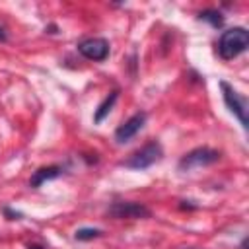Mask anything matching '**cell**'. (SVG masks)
I'll return each mask as SVG.
<instances>
[{
  "label": "cell",
  "mask_w": 249,
  "mask_h": 249,
  "mask_svg": "<svg viewBox=\"0 0 249 249\" xmlns=\"http://www.w3.org/2000/svg\"><path fill=\"white\" fill-rule=\"evenodd\" d=\"M144 123H146V113H144V111L134 113L130 119H126V121L115 130V140H117L119 144L128 142V140H130V138L144 126Z\"/></svg>",
  "instance_id": "52a82bcc"
},
{
  "label": "cell",
  "mask_w": 249,
  "mask_h": 249,
  "mask_svg": "<svg viewBox=\"0 0 249 249\" xmlns=\"http://www.w3.org/2000/svg\"><path fill=\"white\" fill-rule=\"evenodd\" d=\"M27 249H45V247H43V245H37V243H35V245H29Z\"/></svg>",
  "instance_id": "5bb4252c"
},
{
  "label": "cell",
  "mask_w": 249,
  "mask_h": 249,
  "mask_svg": "<svg viewBox=\"0 0 249 249\" xmlns=\"http://www.w3.org/2000/svg\"><path fill=\"white\" fill-rule=\"evenodd\" d=\"M249 47V33L245 27H231L222 33L218 41V54L224 60H231L239 56Z\"/></svg>",
  "instance_id": "6da1fadb"
},
{
  "label": "cell",
  "mask_w": 249,
  "mask_h": 249,
  "mask_svg": "<svg viewBox=\"0 0 249 249\" xmlns=\"http://www.w3.org/2000/svg\"><path fill=\"white\" fill-rule=\"evenodd\" d=\"M198 18L202 19V21H208L212 27H222L224 25V16L218 12V10H204V12H200L198 14Z\"/></svg>",
  "instance_id": "30bf717a"
},
{
  "label": "cell",
  "mask_w": 249,
  "mask_h": 249,
  "mask_svg": "<svg viewBox=\"0 0 249 249\" xmlns=\"http://www.w3.org/2000/svg\"><path fill=\"white\" fill-rule=\"evenodd\" d=\"M161 154H163V150H161L160 142L154 140V142H148L146 146H142L140 150H136L134 154H130L123 161V165L124 167H130V169H146V167L154 165L156 161H160L161 160Z\"/></svg>",
  "instance_id": "7a4b0ae2"
},
{
  "label": "cell",
  "mask_w": 249,
  "mask_h": 249,
  "mask_svg": "<svg viewBox=\"0 0 249 249\" xmlns=\"http://www.w3.org/2000/svg\"><path fill=\"white\" fill-rule=\"evenodd\" d=\"M220 88H222V95H224V103L228 105V109L239 119L241 126L247 128L249 126V121H247V99L237 93L228 82H220Z\"/></svg>",
  "instance_id": "277c9868"
},
{
  "label": "cell",
  "mask_w": 249,
  "mask_h": 249,
  "mask_svg": "<svg viewBox=\"0 0 249 249\" xmlns=\"http://www.w3.org/2000/svg\"><path fill=\"white\" fill-rule=\"evenodd\" d=\"M101 233H103V231L97 230V228H82V230H78V231L74 233V237H76L78 241H89V239L99 237Z\"/></svg>",
  "instance_id": "8fae6325"
},
{
  "label": "cell",
  "mask_w": 249,
  "mask_h": 249,
  "mask_svg": "<svg viewBox=\"0 0 249 249\" xmlns=\"http://www.w3.org/2000/svg\"><path fill=\"white\" fill-rule=\"evenodd\" d=\"M62 173V169L58 167V165H49V167H39L35 173H33V177H31V181H29V185L31 187H41L45 181H51V179H56L58 175Z\"/></svg>",
  "instance_id": "ba28073f"
},
{
  "label": "cell",
  "mask_w": 249,
  "mask_h": 249,
  "mask_svg": "<svg viewBox=\"0 0 249 249\" xmlns=\"http://www.w3.org/2000/svg\"><path fill=\"white\" fill-rule=\"evenodd\" d=\"M117 97H119V91L115 89V91H111L101 103H99V107L95 109V113H93V123H101L109 113H111V109H113V105H115V101H117Z\"/></svg>",
  "instance_id": "9c48e42d"
},
{
  "label": "cell",
  "mask_w": 249,
  "mask_h": 249,
  "mask_svg": "<svg viewBox=\"0 0 249 249\" xmlns=\"http://www.w3.org/2000/svg\"><path fill=\"white\" fill-rule=\"evenodd\" d=\"M78 53L88 58V60H105L109 56V41L107 39H101V37H89V39H84L80 45H78Z\"/></svg>",
  "instance_id": "8992f818"
},
{
  "label": "cell",
  "mask_w": 249,
  "mask_h": 249,
  "mask_svg": "<svg viewBox=\"0 0 249 249\" xmlns=\"http://www.w3.org/2000/svg\"><path fill=\"white\" fill-rule=\"evenodd\" d=\"M2 212H4V216H8V220H19V218H21V212H16V210H12V208H8V206H6Z\"/></svg>",
  "instance_id": "7c38bea8"
},
{
  "label": "cell",
  "mask_w": 249,
  "mask_h": 249,
  "mask_svg": "<svg viewBox=\"0 0 249 249\" xmlns=\"http://www.w3.org/2000/svg\"><path fill=\"white\" fill-rule=\"evenodd\" d=\"M220 156L222 154L218 150H212V148H206V146L195 148L179 160L177 167H179V171H191V169H196V167H206V165L216 163L220 160Z\"/></svg>",
  "instance_id": "3957f363"
},
{
  "label": "cell",
  "mask_w": 249,
  "mask_h": 249,
  "mask_svg": "<svg viewBox=\"0 0 249 249\" xmlns=\"http://www.w3.org/2000/svg\"><path fill=\"white\" fill-rule=\"evenodd\" d=\"M8 39V35H6V31H4V27H0V43H4Z\"/></svg>",
  "instance_id": "4fadbf2b"
},
{
  "label": "cell",
  "mask_w": 249,
  "mask_h": 249,
  "mask_svg": "<svg viewBox=\"0 0 249 249\" xmlns=\"http://www.w3.org/2000/svg\"><path fill=\"white\" fill-rule=\"evenodd\" d=\"M107 214L111 218L117 220H140V218H150V208L140 204V202H132V200H121V202H113L107 210Z\"/></svg>",
  "instance_id": "5b68a950"
}]
</instances>
